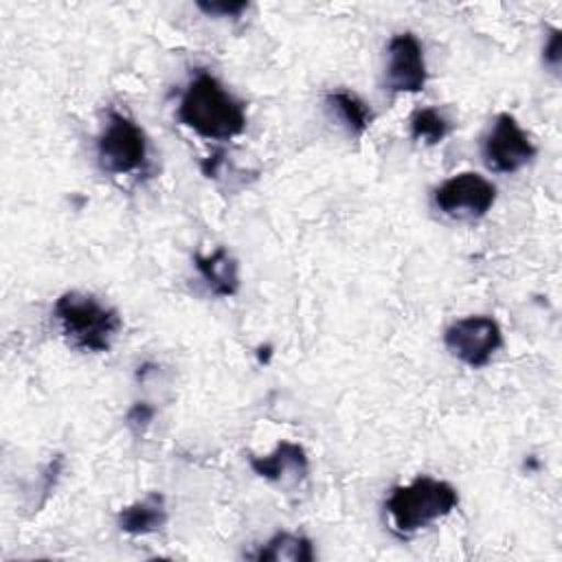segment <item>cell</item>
<instances>
[{"mask_svg":"<svg viewBox=\"0 0 562 562\" xmlns=\"http://www.w3.org/2000/svg\"><path fill=\"white\" fill-rule=\"evenodd\" d=\"M248 463H250L252 472L259 474L261 479L281 483L285 487L303 483L307 476V470H310L305 450L292 441H281V443H277V448L270 454L250 457Z\"/></svg>","mask_w":562,"mask_h":562,"instance_id":"9","label":"cell"},{"mask_svg":"<svg viewBox=\"0 0 562 562\" xmlns=\"http://www.w3.org/2000/svg\"><path fill=\"white\" fill-rule=\"evenodd\" d=\"M248 4L246 2H198V9H202L209 15H239Z\"/></svg>","mask_w":562,"mask_h":562,"instance_id":"17","label":"cell"},{"mask_svg":"<svg viewBox=\"0 0 562 562\" xmlns=\"http://www.w3.org/2000/svg\"><path fill=\"white\" fill-rule=\"evenodd\" d=\"M178 119L209 140H228L246 127L244 103L206 70H198L187 83L180 97Z\"/></svg>","mask_w":562,"mask_h":562,"instance_id":"1","label":"cell"},{"mask_svg":"<svg viewBox=\"0 0 562 562\" xmlns=\"http://www.w3.org/2000/svg\"><path fill=\"white\" fill-rule=\"evenodd\" d=\"M386 55V86L393 92H419L426 86L424 48L413 33H395L389 40Z\"/></svg>","mask_w":562,"mask_h":562,"instance_id":"8","label":"cell"},{"mask_svg":"<svg viewBox=\"0 0 562 562\" xmlns=\"http://www.w3.org/2000/svg\"><path fill=\"white\" fill-rule=\"evenodd\" d=\"M560 61H562V33L560 29H551L549 40L544 42V64L558 70Z\"/></svg>","mask_w":562,"mask_h":562,"instance_id":"16","label":"cell"},{"mask_svg":"<svg viewBox=\"0 0 562 562\" xmlns=\"http://www.w3.org/2000/svg\"><path fill=\"white\" fill-rule=\"evenodd\" d=\"M252 558L259 562H312L314 549L305 536L281 531L272 536Z\"/></svg>","mask_w":562,"mask_h":562,"instance_id":"12","label":"cell"},{"mask_svg":"<svg viewBox=\"0 0 562 562\" xmlns=\"http://www.w3.org/2000/svg\"><path fill=\"white\" fill-rule=\"evenodd\" d=\"M536 147L518 121L509 112H501L483 140L485 165L498 173H514L531 162Z\"/></svg>","mask_w":562,"mask_h":562,"instance_id":"7","label":"cell"},{"mask_svg":"<svg viewBox=\"0 0 562 562\" xmlns=\"http://www.w3.org/2000/svg\"><path fill=\"white\" fill-rule=\"evenodd\" d=\"M119 529L130 536H145L158 531L167 522L165 496L158 492L147 494L145 498L123 507L116 516Z\"/></svg>","mask_w":562,"mask_h":562,"instance_id":"11","label":"cell"},{"mask_svg":"<svg viewBox=\"0 0 562 562\" xmlns=\"http://www.w3.org/2000/svg\"><path fill=\"white\" fill-rule=\"evenodd\" d=\"M198 272L217 296H233L239 290V266L226 248H215L211 255L195 252Z\"/></svg>","mask_w":562,"mask_h":562,"instance_id":"10","label":"cell"},{"mask_svg":"<svg viewBox=\"0 0 562 562\" xmlns=\"http://www.w3.org/2000/svg\"><path fill=\"white\" fill-rule=\"evenodd\" d=\"M55 318L70 347L81 351H108L121 329V316L97 296L86 292H64L55 301Z\"/></svg>","mask_w":562,"mask_h":562,"instance_id":"2","label":"cell"},{"mask_svg":"<svg viewBox=\"0 0 562 562\" xmlns=\"http://www.w3.org/2000/svg\"><path fill=\"white\" fill-rule=\"evenodd\" d=\"M97 158L101 169L112 176L143 169L147 162L145 132L130 116L110 110L108 123L97 140Z\"/></svg>","mask_w":562,"mask_h":562,"instance_id":"4","label":"cell"},{"mask_svg":"<svg viewBox=\"0 0 562 562\" xmlns=\"http://www.w3.org/2000/svg\"><path fill=\"white\" fill-rule=\"evenodd\" d=\"M496 200V187L472 171L457 173L435 189L437 209L454 220L483 217Z\"/></svg>","mask_w":562,"mask_h":562,"instance_id":"5","label":"cell"},{"mask_svg":"<svg viewBox=\"0 0 562 562\" xmlns=\"http://www.w3.org/2000/svg\"><path fill=\"white\" fill-rule=\"evenodd\" d=\"M450 132V121L437 108L415 110L411 116V136L426 145L441 143Z\"/></svg>","mask_w":562,"mask_h":562,"instance_id":"14","label":"cell"},{"mask_svg":"<svg viewBox=\"0 0 562 562\" xmlns=\"http://www.w3.org/2000/svg\"><path fill=\"white\" fill-rule=\"evenodd\" d=\"M443 342L454 358L476 369L492 360L503 345V334L498 323L490 316H465L446 329Z\"/></svg>","mask_w":562,"mask_h":562,"instance_id":"6","label":"cell"},{"mask_svg":"<svg viewBox=\"0 0 562 562\" xmlns=\"http://www.w3.org/2000/svg\"><path fill=\"white\" fill-rule=\"evenodd\" d=\"M154 406H149L147 402H136L130 411H127V417H125V422H127V426L134 430V432H143L147 426H149V422L154 419Z\"/></svg>","mask_w":562,"mask_h":562,"instance_id":"15","label":"cell"},{"mask_svg":"<svg viewBox=\"0 0 562 562\" xmlns=\"http://www.w3.org/2000/svg\"><path fill=\"white\" fill-rule=\"evenodd\" d=\"M325 101H327L329 110L342 121V125H345L351 134H356V136L364 134L367 127H369L371 121H373L371 108H369L358 94H353V92H349V90H334V92H327V94H325Z\"/></svg>","mask_w":562,"mask_h":562,"instance_id":"13","label":"cell"},{"mask_svg":"<svg viewBox=\"0 0 562 562\" xmlns=\"http://www.w3.org/2000/svg\"><path fill=\"white\" fill-rule=\"evenodd\" d=\"M459 503L457 490L432 476H417L408 485L391 490L384 509L400 533H415L448 516Z\"/></svg>","mask_w":562,"mask_h":562,"instance_id":"3","label":"cell"}]
</instances>
